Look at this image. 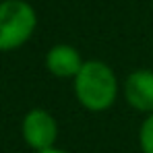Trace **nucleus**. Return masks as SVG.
<instances>
[{
    "label": "nucleus",
    "mask_w": 153,
    "mask_h": 153,
    "mask_svg": "<svg viewBox=\"0 0 153 153\" xmlns=\"http://www.w3.org/2000/svg\"><path fill=\"white\" fill-rule=\"evenodd\" d=\"M73 93L83 110L102 114L114 108L118 95H122V83L108 62L91 58L85 60L79 75L73 79Z\"/></svg>",
    "instance_id": "1"
},
{
    "label": "nucleus",
    "mask_w": 153,
    "mask_h": 153,
    "mask_svg": "<svg viewBox=\"0 0 153 153\" xmlns=\"http://www.w3.org/2000/svg\"><path fill=\"white\" fill-rule=\"evenodd\" d=\"M37 27V13L27 0L0 2V52L19 50Z\"/></svg>",
    "instance_id": "2"
},
{
    "label": "nucleus",
    "mask_w": 153,
    "mask_h": 153,
    "mask_svg": "<svg viewBox=\"0 0 153 153\" xmlns=\"http://www.w3.org/2000/svg\"><path fill=\"white\" fill-rule=\"evenodd\" d=\"M58 132V120L46 108H31L21 120V137L33 153L56 147Z\"/></svg>",
    "instance_id": "3"
},
{
    "label": "nucleus",
    "mask_w": 153,
    "mask_h": 153,
    "mask_svg": "<svg viewBox=\"0 0 153 153\" xmlns=\"http://www.w3.org/2000/svg\"><path fill=\"white\" fill-rule=\"evenodd\" d=\"M122 97L128 108L153 114V68H134L122 81Z\"/></svg>",
    "instance_id": "4"
},
{
    "label": "nucleus",
    "mask_w": 153,
    "mask_h": 153,
    "mask_svg": "<svg viewBox=\"0 0 153 153\" xmlns=\"http://www.w3.org/2000/svg\"><path fill=\"white\" fill-rule=\"evenodd\" d=\"M85 64L81 52L71 44H56L44 56V66L56 79H75Z\"/></svg>",
    "instance_id": "5"
},
{
    "label": "nucleus",
    "mask_w": 153,
    "mask_h": 153,
    "mask_svg": "<svg viewBox=\"0 0 153 153\" xmlns=\"http://www.w3.org/2000/svg\"><path fill=\"white\" fill-rule=\"evenodd\" d=\"M137 141L141 153H153V114H147L143 118L137 132Z\"/></svg>",
    "instance_id": "6"
},
{
    "label": "nucleus",
    "mask_w": 153,
    "mask_h": 153,
    "mask_svg": "<svg viewBox=\"0 0 153 153\" xmlns=\"http://www.w3.org/2000/svg\"><path fill=\"white\" fill-rule=\"evenodd\" d=\"M35 153H68V151H64V149H60V147H52V149H46V151H35Z\"/></svg>",
    "instance_id": "7"
},
{
    "label": "nucleus",
    "mask_w": 153,
    "mask_h": 153,
    "mask_svg": "<svg viewBox=\"0 0 153 153\" xmlns=\"http://www.w3.org/2000/svg\"><path fill=\"white\" fill-rule=\"evenodd\" d=\"M0 2H2V0H0Z\"/></svg>",
    "instance_id": "8"
}]
</instances>
